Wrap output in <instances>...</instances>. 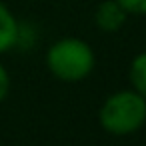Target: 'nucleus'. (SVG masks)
Listing matches in <instances>:
<instances>
[{
  "label": "nucleus",
  "mask_w": 146,
  "mask_h": 146,
  "mask_svg": "<svg viewBox=\"0 0 146 146\" xmlns=\"http://www.w3.org/2000/svg\"><path fill=\"white\" fill-rule=\"evenodd\" d=\"M146 120V98L134 92H118L110 96L102 110L100 122L112 134H130Z\"/></svg>",
  "instance_id": "1"
},
{
  "label": "nucleus",
  "mask_w": 146,
  "mask_h": 146,
  "mask_svg": "<svg viewBox=\"0 0 146 146\" xmlns=\"http://www.w3.org/2000/svg\"><path fill=\"white\" fill-rule=\"evenodd\" d=\"M46 60H48V68L52 70V74L62 80H80L94 66V56H92L90 46L74 38L56 42L48 50Z\"/></svg>",
  "instance_id": "2"
},
{
  "label": "nucleus",
  "mask_w": 146,
  "mask_h": 146,
  "mask_svg": "<svg viewBox=\"0 0 146 146\" xmlns=\"http://www.w3.org/2000/svg\"><path fill=\"white\" fill-rule=\"evenodd\" d=\"M126 20V10L118 4V2H104L98 10H96V24L102 30H118Z\"/></svg>",
  "instance_id": "3"
},
{
  "label": "nucleus",
  "mask_w": 146,
  "mask_h": 146,
  "mask_svg": "<svg viewBox=\"0 0 146 146\" xmlns=\"http://www.w3.org/2000/svg\"><path fill=\"white\" fill-rule=\"evenodd\" d=\"M18 40V24L6 4L0 2V54L12 48Z\"/></svg>",
  "instance_id": "4"
},
{
  "label": "nucleus",
  "mask_w": 146,
  "mask_h": 146,
  "mask_svg": "<svg viewBox=\"0 0 146 146\" xmlns=\"http://www.w3.org/2000/svg\"><path fill=\"white\" fill-rule=\"evenodd\" d=\"M130 78H132V84L138 90V94L142 98H146V52H142L140 56L134 58Z\"/></svg>",
  "instance_id": "5"
},
{
  "label": "nucleus",
  "mask_w": 146,
  "mask_h": 146,
  "mask_svg": "<svg viewBox=\"0 0 146 146\" xmlns=\"http://www.w3.org/2000/svg\"><path fill=\"white\" fill-rule=\"evenodd\" d=\"M116 2H118L126 12L146 14V0H116Z\"/></svg>",
  "instance_id": "6"
},
{
  "label": "nucleus",
  "mask_w": 146,
  "mask_h": 146,
  "mask_svg": "<svg viewBox=\"0 0 146 146\" xmlns=\"http://www.w3.org/2000/svg\"><path fill=\"white\" fill-rule=\"evenodd\" d=\"M8 86H10V80H8V74L4 70V66L0 64V102H2L8 94Z\"/></svg>",
  "instance_id": "7"
}]
</instances>
